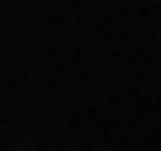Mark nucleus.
<instances>
[{
  "mask_svg": "<svg viewBox=\"0 0 161 151\" xmlns=\"http://www.w3.org/2000/svg\"><path fill=\"white\" fill-rule=\"evenodd\" d=\"M19 151H33V146H19Z\"/></svg>",
  "mask_w": 161,
  "mask_h": 151,
  "instance_id": "f257e3e1",
  "label": "nucleus"
}]
</instances>
